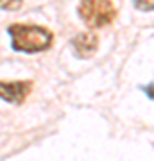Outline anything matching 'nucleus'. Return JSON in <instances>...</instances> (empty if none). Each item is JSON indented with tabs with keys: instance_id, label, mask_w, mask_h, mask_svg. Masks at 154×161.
Returning a JSON list of instances; mask_svg holds the SVG:
<instances>
[{
	"instance_id": "1",
	"label": "nucleus",
	"mask_w": 154,
	"mask_h": 161,
	"mask_svg": "<svg viewBox=\"0 0 154 161\" xmlns=\"http://www.w3.org/2000/svg\"><path fill=\"white\" fill-rule=\"evenodd\" d=\"M13 48L20 52H41L52 45V32L40 25H22L14 23L9 27Z\"/></svg>"
},
{
	"instance_id": "2",
	"label": "nucleus",
	"mask_w": 154,
	"mask_h": 161,
	"mask_svg": "<svg viewBox=\"0 0 154 161\" xmlns=\"http://www.w3.org/2000/svg\"><path fill=\"white\" fill-rule=\"evenodd\" d=\"M79 16L91 29L106 27L115 20L117 9L111 0H81Z\"/></svg>"
},
{
	"instance_id": "3",
	"label": "nucleus",
	"mask_w": 154,
	"mask_h": 161,
	"mask_svg": "<svg viewBox=\"0 0 154 161\" xmlns=\"http://www.w3.org/2000/svg\"><path fill=\"white\" fill-rule=\"evenodd\" d=\"M31 82L20 80V82H0V98H4L11 104H22L31 92Z\"/></svg>"
},
{
	"instance_id": "4",
	"label": "nucleus",
	"mask_w": 154,
	"mask_h": 161,
	"mask_svg": "<svg viewBox=\"0 0 154 161\" xmlns=\"http://www.w3.org/2000/svg\"><path fill=\"white\" fill-rule=\"evenodd\" d=\"M72 45L75 48V54L79 58H90L95 54L99 47V38L95 34H90V32H81L72 40Z\"/></svg>"
},
{
	"instance_id": "5",
	"label": "nucleus",
	"mask_w": 154,
	"mask_h": 161,
	"mask_svg": "<svg viewBox=\"0 0 154 161\" xmlns=\"http://www.w3.org/2000/svg\"><path fill=\"white\" fill-rule=\"evenodd\" d=\"M22 6V0H0V9H7V11H14Z\"/></svg>"
},
{
	"instance_id": "6",
	"label": "nucleus",
	"mask_w": 154,
	"mask_h": 161,
	"mask_svg": "<svg viewBox=\"0 0 154 161\" xmlns=\"http://www.w3.org/2000/svg\"><path fill=\"white\" fill-rule=\"evenodd\" d=\"M134 6L140 11H154V0H134Z\"/></svg>"
},
{
	"instance_id": "7",
	"label": "nucleus",
	"mask_w": 154,
	"mask_h": 161,
	"mask_svg": "<svg viewBox=\"0 0 154 161\" xmlns=\"http://www.w3.org/2000/svg\"><path fill=\"white\" fill-rule=\"evenodd\" d=\"M145 93H147L151 98H154V84H151L149 88H145Z\"/></svg>"
}]
</instances>
